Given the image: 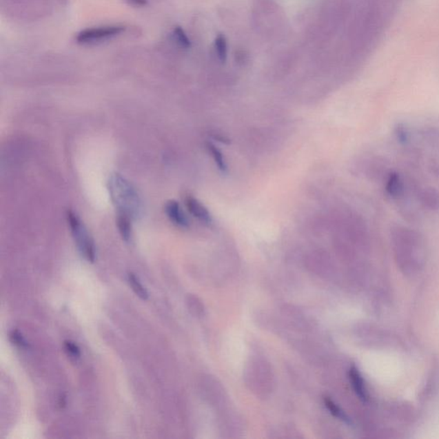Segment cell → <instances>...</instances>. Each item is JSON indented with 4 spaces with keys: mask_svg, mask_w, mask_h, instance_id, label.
Returning a JSON list of instances; mask_svg holds the SVG:
<instances>
[{
    "mask_svg": "<svg viewBox=\"0 0 439 439\" xmlns=\"http://www.w3.org/2000/svg\"><path fill=\"white\" fill-rule=\"evenodd\" d=\"M110 198L119 213L136 218L142 212V200L131 182L121 174H112L108 182Z\"/></svg>",
    "mask_w": 439,
    "mask_h": 439,
    "instance_id": "cell-1",
    "label": "cell"
},
{
    "mask_svg": "<svg viewBox=\"0 0 439 439\" xmlns=\"http://www.w3.org/2000/svg\"><path fill=\"white\" fill-rule=\"evenodd\" d=\"M66 218L81 255L88 261L94 263L96 258V245L83 221L72 210H68Z\"/></svg>",
    "mask_w": 439,
    "mask_h": 439,
    "instance_id": "cell-2",
    "label": "cell"
},
{
    "mask_svg": "<svg viewBox=\"0 0 439 439\" xmlns=\"http://www.w3.org/2000/svg\"><path fill=\"white\" fill-rule=\"evenodd\" d=\"M125 30L126 27L124 25L90 28V29L82 30L77 34L75 40L79 44H94L121 36V34L125 32Z\"/></svg>",
    "mask_w": 439,
    "mask_h": 439,
    "instance_id": "cell-3",
    "label": "cell"
},
{
    "mask_svg": "<svg viewBox=\"0 0 439 439\" xmlns=\"http://www.w3.org/2000/svg\"><path fill=\"white\" fill-rule=\"evenodd\" d=\"M185 205L191 216L205 226H210L213 223V217L210 210L198 198L192 195L185 198Z\"/></svg>",
    "mask_w": 439,
    "mask_h": 439,
    "instance_id": "cell-4",
    "label": "cell"
},
{
    "mask_svg": "<svg viewBox=\"0 0 439 439\" xmlns=\"http://www.w3.org/2000/svg\"><path fill=\"white\" fill-rule=\"evenodd\" d=\"M165 213H166L167 218L175 226L181 228H187L190 226L188 217L185 215L180 203L177 202L176 200H170L166 203Z\"/></svg>",
    "mask_w": 439,
    "mask_h": 439,
    "instance_id": "cell-5",
    "label": "cell"
},
{
    "mask_svg": "<svg viewBox=\"0 0 439 439\" xmlns=\"http://www.w3.org/2000/svg\"><path fill=\"white\" fill-rule=\"evenodd\" d=\"M349 380L354 391L356 392L358 398H359L361 401L366 402L368 400L366 385H365L363 376H361L360 371L358 370L356 367L353 366L350 368Z\"/></svg>",
    "mask_w": 439,
    "mask_h": 439,
    "instance_id": "cell-6",
    "label": "cell"
},
{
    "mask_svg": "<svg viewBox=\"0 0 439 439\" xmlns=\"http://www.w3.org/2000/svg\"><path fill=\"white\" fill-rule=\"evenodd\" d=\"M205 147L210 156H212L214 163L216 164L217 170L221 172V173H227L228 166L223 151H221L215 143L210 141L206 142Z\"/></svg>",
    "mask_w": 439,
    "mask_h": 439,
    "instance_id": "cell-7",
    "label": "cell"
},
{
    "mask_svg": "<svg viewBox=\"0 0 439 439\" xmlns=\"http://www.w3.org/2000/svg\"><path fill=\"white\" fill-rule=\"evenodd\" d=\"M386 192L393 198H399L404 192V185L401 176L398 173L389 175L385 185Z\"/></svg>",
    "mask_w": 439,
    "mask_h": 439,
    "instance_id": "cell-8",
    "label": "cell"
},
{
    "mask_svg": "<svg viewBox=\"0 0 439 439\" xmlns=\"http://www.w3.org/2000/svg\"><path fill=\"white\" fill-rule=\"evenodd\" d=\"M421 203L431 210H439V192L436 189L426 188L420 192L419 196Z\"/></svg>",
    "mask_w": 439,
    "mask_h": 439,
    "instance_id": "cell-9",
    "label": "cell"
},
{
    "mask_svg": "<svg viewBox=\"0 0 439 439\" xmlns=\"http://www.w3.org/2000/svg\"><path fill=\"white\" fill-rule=\"evenodd\" d=\"M132 218L125 215V214L119 213L117 218V225L123 240L129 241L132 238Z\"/></svg>",
    "mask_w": 439,
    "mask_h": 439,
    "instance_id": "cell-10",
    "label": "cell"
},
{
    "mask_svg": "<svg viewBox=\"0 0 439 439\" xmlns=\"http://www.w3.org/2000/svg\"><path fill=\"white\" fill-rule=\"evenodd\" d=\"M128 282L132 290L134 291V293L138 295L140 298H142L143 300H146L149 298V294H147L145 287L143 286V284L140 283L139 279L132 272L128 274Z\"/></svg>",
    "mask_w": 439,
    "mask_h": 439,
    "instance_id": "cell-11",
    "label": "cell"
},
{
    "mask_svg": "<svg viewBox=\"0 0 439 439\" xmlns=\"http://www.w3.org/2000/svg\"><path fill=\"white\" fill-rule=\"evenodd\" d=\"M325 406L327 407V409L329 410V412L331 413L332 416L338 418V419L342 420L344 422L351 425L352 424V421L349 419V416H347L345 413L343 412L342 409H340L336 404L334 403L329 398H325Z\"/></svg>",
    "mask_w": 439,
    "mask_h": 439,
    "instance_id": "cell-12",
    "label": "cell"
},
{
    "mask_svg": "<svg viewBox=\"0 0 439 439\" xmlns=\"http://www.w3.org/2000/svg\"><path fill=\"white\" fill-rule=\"evenodd\" d=\"M215 48L217 56L221 62L227 61V44L226 38L223 34H219L216 38Z\"/></svg>",
    "mask_w": 439,
    "mask_h": 439,
    "instance_id": "cell-13",
    "label": "cell"
},
{
    "mask_svg": "<svg viewBox=\"0 0 439 439\" xmlns=\"http://www.w3.org/2000/svg\"><path fill=\"white\" fill-rule=\"evenodd\" d=\"M174 37L177 43L181 45L182 48L188 49L191 48V41L185 34L183 29L181 27H175L174 30Z\"/></svg>",
    "mask_w": 439,
    "mask_h": 439,
    "instance_id": "cell-14",
    "label": "cell"
},
{
    "mask_svg": "<svg viewBox=\"0 0 439 439\" xmlns=\"http://www.w3.org/2000/svg\"><path fill=\"white\" fill-rule=\"evenodd\" d=\"M10 339L17 346L22 347H29V344H28L25 339L23 338V336L21 335L17 330H13V331L10 334Z\"/></svg>",
    "mask_w": 439,
    "mask_h": 439,
    "instance_id": "cell-15",
    "label": "cell"
},
{
    "mask_svg": "<svg viewBox=\"0 0 439 439\" xmlns=\"http://www.w3.org/2000/svg\"><path fill=\"white\" fill-rule=\"evenodd\" d=\"M65 349L66 352L73 358H79L81 356L79 347H77L75 343L71 342V340H65Z\"/></svg>",
    "mask_w": 439,
    "mask_h": 439,
    "instance_id": "cell-16",
    "label": "cell"
},
{
    "mask_svg": "<svg viewBox=\"0 0 439 439\" xmlns=\"http://www.w3.org/2000/svg\"><path fill=\"white\" fill-rule=\"evenodd\" d=\"M396 139H398V141L401 143H406L409 141V134H407L405 127L402 125H398V127H396Z\"/></svg>",
    "mask_w": 439,
    "mask_h": 439,
    "instance_id": "cell-17",
    "label": "cell"
}]
</instances>
